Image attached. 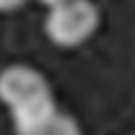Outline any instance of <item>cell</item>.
Returning <instances> with one entry per match:
<instances>
[{
	"instance_id": "obj_4",
	"label": "cell",
	"mask_w": 135,
	"mask_h": 135,
	"mask_svg": "<svg viewBox=\"0 0 135 135\" xmlns=\"http://www.w3.org/2000/svg\"><path fill=\"white\" fill-rule=\"evenodd\" d=\"M27 0H0V12H15L25 5Z\"/></svg>"
},
{
	"instance_id": "obj_2",
	"label": "cell",
	"mask_w": 135,
	"mask_h": 135,
	"mask_svg": "<svg viewBox=\"0 0 135 135\" xmlns=\"http://www.w3.org/2000/svg\"><path fill=\"white\" fill-rule=\"evenodd\" d=\"M54 96L47 76L30 64H10L0 71V101L7 110L27 106L32 101Z\"/></svg>"
},
{
	"instance_id": "obj_1",
	"label": "cell",
	"mask_w": 135,
	"mask_h": 135,
	"mask_svg": "<svg viewBox=\"0 0 135 135\" xmlns=\"http://www.w3.org/2000/svg\"><path fill=\"white\" fill-rule=\"evenodd\" d=\"M101 12L93 0H64L47 10L44 35L54 47L74 49L96 35Z\"/></svg>"
},
{
	"instance_id": "obj_3",
	"label": "cell",
	"mask_w": 135,
	"mask_h": 135,
	"mask_svg": "<svg viewBox=\"0 0 135 135\" xmlns=\"http://www.w3.org/2000/svg\"><path fill=\"white\" fill-rule=\"evenodd\" d=\"M17 135H81V128H79V120L74 115L57 110L44 123H39L37 128L27 130V133H17Z\"/></svg>"
},
{
	"instance_id": "obj_5",
	"label": "cell",
	"mask_w": 135,
	"mask_h": 135,
	"mask_svg": "<svg viewBox=\"0 0 135 135\" xmlns=\"http://www.w3.org/2000/svg\"><path fill=\"white\" fill-rule=\"evenodd\" d=\"M39 3H42L47 10H49V7H54V5H59V3H64V0H39Z\"/></svg>"
}]
</instances>
